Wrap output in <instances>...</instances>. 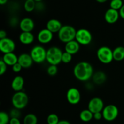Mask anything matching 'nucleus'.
<instances>
[{
	"label": "nucleus",
	"mask_w": 124,
	"mask_h": 124,
	"mask_svg": "<svg viewBox=\"0 0 124 124\" xmlns=\"http://www.w3.org/2000/svg\"><path fill=\"white\" fill-rule=\"evenodd\" d=\"M19 27L22 32H31L35 27V23L30 18H24L19 22Z\"/></svg>",
	"instance_id": "4468645a"
},
{
	"label": "nucleus",
	"mask_w": 124,
	"mask_h": 124,
	"mask_svg": "<svg viewBox=\"0 0 124 124\" xmlns=\"http://www.w3.org/2000/svg\"><path fill=\"white\" fill-rule=\"evenodd\" d=\"M7 1H8V0H0V4L1 5L5 4L7 3Z\"/></svg>",
	"instance_id": "58836bf2"
},
{
	"label": "nucleus",
	"mask_w": 124,
	"mask_h": 124,
	"mask_svg": "<svg viewBox=\"0 0 124 124\" xmlns=\"http://www.w3.org/2000/svg\"><path fill=\"white\" fill-rule=\"evenodd\" d=\"M58 124H70L68 120H59V122L58 123Z\"/></svg>",
	"instance_id": "4c0bfd02"
},
{
	"label": "nucleus",
	"mask_w": 124,
	"mask_h": 124,
	"mask_svg": "<svg viewBox=\"0 0 124 124\" xmlns=\"http://www.w3.org/2000/svg\"><path fill=\"white\" fill-rule=\"evenodd\" d=\"M15 48V43L12 39L6 37L0 40V51L4 54L13 52Z\"/></svg>",
	"instance_id": "1a4fd4ad"
},
{
	"label": "nucleus",
	"mask_w": 124,
	"mask_h": 124,
	"mask_svg": "<svg viewBox=\"0 0 124 124\" xmlns=\"http://www.w3.org/2000/svg\"><path fill=\"white\" fill-rule=\"evenodd\" d=\"M30 54L33 62L39 64L46 60L47 51L43 46L37 45L31 49Z\"/></svg>",
	"instance_id": "423d86ee"
},
{
	"label": "nucleus",
	"mask_w": 124,
	"mask_h": 124,
	"mask_svg": "<svg viewBox=\"0 0 124 124\" xmlns=\"http://www.w3.org/2000/svg\"><path fill=\"white\" fill-rule=\"evenodd\" d=\"M7 65L5 63V62L1 59L0 60V75H2L4 74H5L7 71Z\"/></svg>",
	"instance_id": "2f4dec72"
},
{
	"label": "nucleus",
	"mask_w": 124,
	"mask_h": 124,
	"mask_svg": "<svg viewBox=\"0 0 124 124\" xmlns=\"http://www.w3.org/2000/svg\"><path fill=\"white\" fill-rule=\"evenodd\" d=\"M119 12L120 17H121L122 19H124V4L123 5V6L121 7V9L119 10Z\"/></svg>",
	"instance_id": "e433bc0d"
},
{
	"label": "nucleus",
	"mask_w": 124,
	"mask_h": 124,
	"mask_svg": "<svg viewBox=\"0 0 124 124\" xmlns=\"http://www.w3.org/2000/svg\"><path fill=\"white\" fill-rule=\"evenodd\" d=\"M62 27V23L60 21L56 19H50L47 21L46 24V28L52 32V33H56L60 30Z\"/></svg>",
	"instance_id": "f3484780"
},
{
	"label": "nucleus",
	"mask_w": 124,
	"mask_h": 124,
	"mask_svg": "<svg viewBox=\"0 0 124 124\" xmlns=\"http://www.w3.org/2000/svg\"><path fill=\"white\" fill-rule=\"evenodd\" d=\"M19 40L23 44L29 45L33 42L35 36L31 32H22L19 36Z\"/></svg>",
	"instance_id": "a211bd4d"
},
{
	"label": "nucleus",
	"mask_w": 124,
	"mask_h": 124,
	"mask_svg": "<svg viewBox=\"0 0 124 124\" xmlns=\"http://www.w3.org/2000/svg\"><path fill=\"white\" fill-rule=\"evenodd\" d=\"M1 59L7 66H11L14 65L18 62V57H17L16 55L13 52L4 53Z\"/></svg>",
	"instance_id": "aec40b11"
},
{
	"label": "nucleus",
	"mask_w": 124,
	"mask_h": 124,
	"mask_svg": "<svg viewBox=\"0 0 124 124\" xmlns=\"http://www.w3.org/2000/svg\"><path fill=\"white\" fill-rule=\"evenodd\" d=\"M9 115L10 118H19V117L21 115V113L20 109L14 108L10 111Z\"/></svg>",
	"instance_id": "7c9ffc66"
},
{
	"label": "nucleus",
	"mask_w": 124,
	"mask_h": 124,
	"mask_svg": "<svg viewBox=\"0 0 124 124\" xmlns=\"http://www.w3.org/2000/svg\"><path fill=\"white\" fill-rule=\"evenodd\" d=\"M73 74L75 77L79 81H87L93 77L94 74L93 68L88 62H80L74 67Z\"/></svg>",
	"instance_id": "f257e3e1"
},
{
	"label": "nucleus",
	"mask_w": 124,
	"mask_h": 124,
	"mask_svg": "<svg viewBox=\"0 0 124 124\" xmlns=\"http://www.w3.org/2000/svg\"><path fill=\"white\" fill-rule=\"evenodd\" d=\"M123 5L124 4L122 0H112L110 4V8L117 10H119L121 7L123 6Z\"/></svg>",
	"instance_id": "bb28decb"
},
{
	"label": "nucleus",
	"mask_w": 124,
	"mask_h": 124,
	"mask_svg": "<svg viewBox=\"0 0 124 124\" xmlns=\"http://www.w3.org/2000/svg\"><path fill=\"white\" fill-rule=\"evenodd\" d=\"M92 79H93V81L94 83L97 84V85H102L106 81L107 75L104 72L99 71L93 74Z\"/></svg>",
	"instance_id": "412c9836"
},
{
	"label": "nucleus",
	"mask_w": 124,
	"mask_h": 124,
	"mask_svg": "<svg viewBox=\"0 0 124 124\" xmlns=\"http://www.w3.org/2000/svg\"><path fill=\"white\" fill-rule=\"evenodd\" d=\"M34 1L36 2H41V1H42V0H34Z\"/></svg>",
	"instance_id": "a19ab883"
},
{
	"label": "nucleus",
	"mask_w": 124,
	"mask_h": 124,
	"mask_svg": "<svg viewBox=\"0 0 124 124\" xmlns=\"http://www.w3.org/2000/svg\"></svg>",
	"instance_id": "37998d69"
},
{
	"label": "nucleus",
	"mask_w": 124,
	"mask_h": 124,
	"mask_svg": "<svg viewBox=\"0 0 124 124\" xmlns=\"http://www.w3.org/2000/svg\"><path fill=\"white\" fill-rule=\"evenodd\" d=\"M103 118L108 122L115 120L119 114V109L115 105H108L104 106L102 111Z\"/></svg>",
	"instance_id": "6e6552de"
},
{
	"label": "nucleus",
	"mask_w": 124,
	"mask_h": 124,
	"mask_svg": "<svg viewBox=\"0 0 124 124\" xmlns=\"http://www.w3.org/2000/svg\"><path fill=\"white\" fill-rule=\"evenodd\" d=\"M24 85V79L21 75H17L13 79L11 83V86L15 92L21 91Z\"/></svg>",
	"instance_id": "6ab92c4d"
},
{
	"label": "nucleus",
	"mask_w": 124,
	"mask_h": 124,
	"mask_svg": "<svg viewBox=\"0 0 124 124\" xmlns=\"http://www.w3.org/2000/svg\"><path fill=\"white\" fill-rule=\"evenodd\" d=\"M10 120V115L6 112L1 111L0 113V124H9Z\"/></svg>",
	"instance_id": "cd10ccee"
},
{
	"label": "nucleus",
	"mask_w": 124,
	"mask_h": 124,
	"mask_svg": "<svg viewBox=\"0 0 124 124\" xmlns=\"http://www.w3.org/2000/svg\"><path fill=\"white\" fill-rule=\"evenodd\" d=\"M72 55H73L70 54V53L67 52H64L62 56V62L64 63H69L72 60Z\"/></svg>",
	"instance_id": "c756f323"
},
{
	"label": "nucleus",
	"mask_w": 124,
	"mask_h": 124,
	"mask_svg": "<svg viewBox=\"0 0 124 124\" xmlns=\"http://www.w3.org/2000/svg\"><path fill=\"white\" fill-rule=\"evenodd\" d=\"M59 122V117L54 113L49 114L47 118V122L48 124H58Z\"/></svg>",
	"instance_id": "a878e982"
},
{
	"label": "nucleus",
	"mask_w": 124,
	"mask_h": 124,
	"mask_svg": "<svg viewBox=\"0 0 124 124\" xmlns=\"http://www.w3.org/2000/svg\"><path fill=\"white\" fill-rule=\"evenodd\" d=\"M58 67L57 65H54V64H50L49 66L48 67L47 69V74L50 76H54L58 72Z\"/></svg>",
	"instance_id": "c85d7f7f"
},
{
	"label": "nucleus",
	"mask_w": 124,
	"mask_h": 124,
	"mask_svg": "<svg viewBox=\"0 0 124 124\" xmlns=\"http://www.w3.org/2000/svg\"><path fill=\"white\" fill-rule=\"evenodd\" d=\"M98 60L104 64H109L113 60V50L108 46H102L97 51Z\"/></svg>",
	"instance_id": "39448f33"
},
{
	"label": "nucleus",
	"mask_w": 124,
	"mask_h": 124,
	"mask_svg": "<svg viewBox=\"0 0 124 124\" xmlns=\"http://www.w3.org/2000/svg\"><path fill=\"white\" fill-rule=\"evenodd\" d=\"M77 30L74 27L70 25L62 26L61 29L58 32V38L62 43L69 42L75 40Z\"/></svg>",
	"instance_id": "f03ea898"
},
{
	"label": "nucleus",
	"mask_w": 124,
	"mask_h": 124,
	"mask_svg": "<svg viewBox=\"0 0 124 124\" xmlns=\"http://www.w3.org/2000/svg\"><path fill=\"white\" fill-rule=\"evenodd\" d=\"M36 3L34 0H26L24 2V9L26 12H31L36 9Z\"/></svg>",
	"instance_id": "393cba45"
},
{
	"label": "nucleus",
	"mask_w": 124,
	"mask_h": 124,
	"mask_svg": "<svg viewBox=\"0 0 124 124\" xmlns=\"http://www.w3.org/2000/svg\"><path fill=\"white\" fill-rule=\"evenodd\" d=\"M98 2H99V3H104V2H106L107 0H96Z\"/></svg>",
	"instance_id": "ea45409f"
},
{
	"label": "nucleus",
	"mask_w": 124,
	"mask_h": 124,
	"mask_svg": "<svg viewBox=\"0 0 124 124\" xmlns=\"http://www.w3.org/2000/svg\"><path fill=\"white\" fill-rule=\"evenodd\" d=\"M6 37H7V33H6V32L4 30H1L0 31V40L5 38Z\"/></svg>",
	"instance_id": "c9c22d12"
},
{
	"label": "nucleus",
	"mask_w": 124,
	"mask_h": 124,
	"mask_svg": "<svg viewBox=\"0 0 124 124\" xmlns=\"http://www.w3.org/2000/svg\"><path fill=\"white\" fill-rule=\"evenodd\" d=\"M119 17V12L118 10L110 8L105 12L104 19L108 24H115L117 21Z\"/></svg>",
	"instance_id": "ddd939ff"
},
{
	"label": "nucleus",
	"mask_w": 124,
	"mask_h": 124,
	"mask_svg": "<svg viewBox=\"0 0 124 124\" xmlns=\"http://www.w3.org/2000/svg\"><path fill=\"white\" fill-rule=\"evenodd\" d=\"M93 36L90 32L84 28H81L76 31L75 40L80 44V45H88L91 43Z\"/></svg>",
	"instance_id": "0eeeda50"
},
{
	"label": "nucleus",
	"mask_w": 124,
	"mask_h": 124,
	"mask_svg": "<svg viewBox=\"0 0 124 124\" xmlns=\"http://www.w3.org/2000/svg\"><path fill=\"white\" fill-rule=\"evenodd\" d=\"M111 1H112V0H111Z\"/></svg>",
	"instance_id": "c03bdc74"
},
{
	"label": "nucleus",
	"mask_w": 124,
	"mask_h": 124,
	"mask_svg": "<svg viewBox=\"0 0 124 124\" xmlns=\"http://www.w3.org/2000/svg\"><path fill=\"white\" fill-rule=\"evenodd\" d=\"M18 63L22 66L23 68H29L32 65L33 63L32 58H31L30 54L27 53H21L18 57Z\"/></svg>",
	"instance_id": "2eb2a0df"
},
{
	"label": "nucleus",
	"mask_w": 124,
	"mask_h": 124,
	"mask_svg": "<svg viewBox=\"0 0 124 124\" xmlns=\"http://www.w3.org/2000/svg\"><path fill=\"white\" fill-rule=\"evenodd\" d=\"M104 108V102L99 97H93L88 102V109L93 114L98 112H102Z\"/></svg>",
	"instance_id": "9d476101"
},
{
	"label": "nucleus",
	"mask_w": 124,
	"mask_h": 124,
	"mask_svg": "<svg viewBox=\"0 0 124 124\" xmlns=\"http://www.w3.org/2000/svg\"></svg>",
	"instance_id": "79ce46f5"
},
{
	"label": "nucleus",
	"mask_w": 124,
	"mask_h": 124,
	"mask_svg": "<svg viewBox=\"0 0 124 124\" xmlns=\"http://www.w3.org/2000/svg\"><path fill=\"white\" fill-rule=\"evenodd\" d=\"M114 60L120 62L124 59V46H117L113 50Z\"/></svg>",
	"instance_id": "4be33fe9"
},
{
	"label": "nucleus",
	"mask_w": 124,
	"mask_h": 124,
	"mask_svg": "<svg viewBox=\"0 0 124 124\" xmlns=\"http://www.w3.org/2000/svg\"><path fill=\"white\" fill-rule=\"evenodd\" d=\"M80 49V44L76 40H72L65 43V51L71 55H75L79 52Z\"/></svg>",
	"instance_id": "dca6fc26"
},
{
	"label": "nucleus",
	"mask_w": 124,
	"mask_h": 124,
	"mask_svg": "<svg viewBox=\"0 0 124 124\" xmlns=\"http://www.w3.org/2000/svg\"><path fill=\"white\" fill-rule=\"evenodd\" d=\"M79 118L82 122H88L93 119V113L88 109H84L80 113Z\"/></svg>",
	"instance_id": "5701e85b"
},
{
	"label": "nucleus",
	"mask_w": 124,
	"mask_h": 124,
	"mask_svg": "<svg viewBox=\"0 0 124 124\" xmlns=\"http://www.w3.org/2000/svg\"><path fill=\"white\" fill-rule=\"evenodd\" d=\"M29 102V97L23 91L16 92L12 97V103L13 107L19 109L25 108Z\"/></svg>",
	"instance_id": "20e7f679"
},
{
	"label": "nucleus",
	"mask_w": 124,
	"mask_h": 124,
	"mask_svg": "<svg viewBox=\"0 0 124 124\" xmlns=\"http://www.w3.org/2000/svg\"><path fill=\"white\" fill-rule=\"evenodd\" d=\"M9 124H21L19 118H10Z\"/></svg>",
	"instance_id": "f704fd0d"
},
{
	"label": "nucleus",
	"mask_w": 124,
	"mask_h": 124,
	"mask_svg": "<svg viewBox=\"0 0 124 124\" xmlns=\"http://www.w3.org/2000/svg\"><path fill=\"white\" fill-rule=\"evenodd\" d=\"M53 38V33L47 28L43 29L39 32L37 38L39 42L42 44H47L50 42Z\"/></svg>",
	"instance_id": "f8f14e48"
},
{
	"label": "nucleus",
	"mask_w": 124,
	"mask_h": 124,
	"mask_svg": "<svg viewBox=\"0 0 124 124\" xmlns=\"http://www.w3.org/2000/svg\"><path fill=\"white\" fill-rule=\"evenodd\" d=\"M102 118H103L102 112H98V113H96L93 114V119H94L95 120H100Z\"/></svg>",
	"instance_id": "72a5a7b5"
},
{
	"label": "nucleus",
	"mask_w": 124,
	"mask_h": 124,
	"mask_svg": "<svg viewBox=\"0 0 124 124\" xmlns=\"http://www.w3.org/2000/svg\"><path fill=\"white\" fill-rule=\"evenodd\" d=\"M67 100L71 105H76L81 100V93L78 89L76 88H70L67 92Z\"/></svg>",
	"instance_id": "9b49d317"
},
{
	"label": "nucleus",
	"mask_w": 124,
	"mask_h": 124,
	"mask_svg": "<svg viewBox=\"0 0 124 124\" xmlns=\"http://www.w3.org/2000/svg\"><path fill=\"white\" fill-rule=\"evenodd\" d=\"M22 68H23V67H22V66L18 62L12 66V71H13V72H14L15 73L19 72L21 71Z\"/></svg>",
	"instance_id": "473e14b6"
},
{
	"label": "nucleus",
	"mask_w": 124,
	"mask_h": 124,
	"mask_svg": "<svg viewBox=\"0 0 124 124\" xmlns=\"http://www.w3.org/2000/svg\"><path fill=\"white\" fill-rule=\"evenodd\" d=\"M62 51L56 46L50 47L47 51L46 60L50 64L58 65L62 62Z\"/></svg>",
	"instance_id": "7ed1b4c3"
},
{
	"label": "nucleus",
	"mask_w": 124,
	"mask_h": 124,
	"mask_svg": "<svg viewBox=\"0 0 124 124\" xmlns=\"http://www.w3.org/2000/svg\"><path fill=\"white\" fill-rule=\"evenodd\" d=\"M38 118L35 114L29 113L27 114L24 118L23 124H37Z\"/></svg>",
	"instance_id": "b1692460"
}]
</instances>
